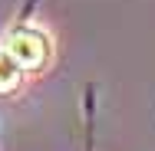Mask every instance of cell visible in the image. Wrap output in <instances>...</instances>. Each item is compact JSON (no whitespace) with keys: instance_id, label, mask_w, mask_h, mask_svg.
Listing matches in <instances>:
<instances>
[{"instance_id":"6da1fadb","label":"cell","mask_w":155,"mask_h":151,"mask_svg":"<svg viewBox=\"0 0 155 151\" xmlns=\"http://www.w3.org/2000/svg\"><path fill=\"white\" fill-rule=\"evenodd\" d=\"M0 49H7L13 59L20 62L23 72L46 69L50 59H53V43H50V36L43 30H36V27H17V30H10L3 36V46H0Z\"/></svg>"},{"instance_id":"7a4b0ae2","label":"cell","mask_w":155,"mask_h":151,"mask_svg":"<svg viewBox=\"0 0 155 151\" xmlns=\"http://www.w3.org/2000/svg\"><path fill=\"white\" fill-rule=\"evenodd\" d=\"M23 82V69L7 49H0V92H13Z\"/></svg>"}]
</instances>
